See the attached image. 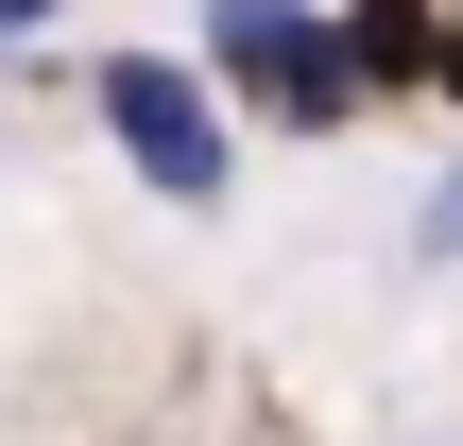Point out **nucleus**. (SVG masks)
<instances>
[{
	"label": "nucleus",
	"mask_w": 463,
	"mask_h": 446,
	"mask_svg": "<svg viewBox=\"0 0 463 446\" xmlns=\"http://www.w3.org/2000/svg\"><path fill=\"white\" fill-rule=\"evenodd\" d=\"M344 52H361V103H378V86H447V17H430V0H361Z\"/></svg>",
	"instance_id": "obj_3"
},
{
	"label": "nucleus",
	"mask_w": 463,
	"mask_h": 446,
	"mask_svg": "<svg viewBox=\"0 0 463 446\" xmlns=\"http://www.w3.org/2000/svg\"><path fill=\"white\" fill-rule=\"evenodd\" d=\"M86 103H103V138H120L172 206H223V189H241V138H223L206 52H103V69H86Z\"/></svg>",
	"instance_id": "obj_1"
},
{
	"label": "nucleus",
	"mask_w": 463,
	"mask_h": 446,
	"mask_svg": "<svg viewBox=\"0 0 463 446\" xmlns=\"http://www.w3.org/2000/svg\"><path fill=\"white\" fill-rule=\"evenodd\" d=\"M447 103H463V17H447Z\"/></svg>",
	"instance_id": "obj_6"
},
{
	"label": "nucleus",
	"mask_w": 463,
	"mask_h": 446,
	"mask_svg": "<svg viewBox=\"0 0 463 446\" xmlns=\"http://www.w3.org/2000/svg\"><path fill=\"white\" fill-rule=\"evenodd\" d=\"M206 86H241V103L292 120V138L361 120V52H344L326 0H206Z\"/></svg>",
	"instance_id": "obj_2"
},
{
	"label": "nucleus",
	"mask_w": 463,
	"mask_h": 446,
	"mask_svg": "<svg viewBox=\"0 0 463 446\" xmlns=\"http://www.w3.org/2000/svg\"><path fill=\"white\" fill-rule=\"evenodd\" d=\"M34 34H52V0H0V69H17V52H34Z\"/></svg>",
	"instance_id": "obj_5"
},
{
	"label": "nucleus",
	"mask_w": 463,
	"mask_h": 446,
	"mask_svg": "<svg viewBox=\"0 0 463 446\" xmlns=\"http://www.w3.org/2000/svg\"><path fill=\"white\" fill-rule=\"evenodd\" d=\"M447 258H463V155L412 189V275H447Z\"/></svg>",
	"instance_id": "obj_4"
}]
</instances>
